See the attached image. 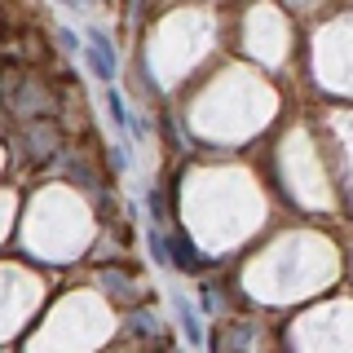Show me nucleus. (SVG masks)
<instances>
[{
  "mask_svg": "<svg viewBox=\"0 0 353 353\" xmlns=\"http://www.w3.org/2000/svg\"><path fill=\"white\" fill-rule=\"evenodd\" d=\"M84 62H88V71H93L102 84H115L119 58H115V49H110L106 31H97V27H88V31H84Z\"/></svg>",
  "mask_w": 353,
  "mask_h": 353,
  "instance_id": "obj_1",
  "label": "nucleus"
},
{
  "mask_svg": "<svg viewBox=\"0 0 353 353\" xmlns=\"http://www.w3.org/2000/svg\"><path fill=\"white\" fill-rule=\"evenodd\" d=\"M172 301H176V318H181L185 340H190V345H203V323H199V309L185 301V296H172Z\"/></svg>",
  "mask_w": 353,
  "mask_h": 353,
  "instance_id": "obj_2",
  "label": "nucleus"
},
{
  "mask_svg": "<svg viewBox=\"0 0 353 353\" xmlns=\"http://www.w3.org/2000/svg\"><path fill=\"white\" fill-rule=\"evenodd\" d=\"M172 261L181 265V270H199V265H203V256H199V252L190 248V239H181V234H172Z\"/></svg>",
  "mask_w": 353,
  "mask_h": 353,
  "instance_id": "obj_3",
  "label": "nucleus"
},
{
  "mask_svg": "<svg viewBox=\"0 0 353 353\" xmlns=\"http://www.w3.org/2000/svg\"><path fill=\"white\" fill-rule=\"evenodd\" d=\"M146 248H150V261L154 265H163V270H168L172 265V252H168V239L159 234V230H146Z\"/></svg>",
  "mask_w": 353,
  "mask_h": 353,
  "instance_id": "obj_4",
  "label": "nucleus"
},
{
  "mask_svg": "<svg viewBox=\"0 0 353 353\" xmlns=\"http://www.w3.org/2000/svg\"><path fill=\"white\" fill-rule=\"evenodd\" d=\"M106 106H110V119H115L119 128H128V106H124V97H119L115 84H106Z\"/></svg>",
  "mask_w": 353,
  "mask_h": 353,
  "instance_id": "obj_5",
  "label": "nucleus"
},
{
  "mask_svg": "<svg viewBox=\"0 0 353 353\" xmlns=\"http://www.w3.org/2000/svg\"><path fill=\"white\" fill-rule=\"evenodd\" d=\"M58 5H66V9H80V0H58Z\"/></svg>",
  "mask_w": 353,
  "mask_h": 353,
  "instance_id": "obj_6",
  "label": "nucleus"
}]
</instances>
